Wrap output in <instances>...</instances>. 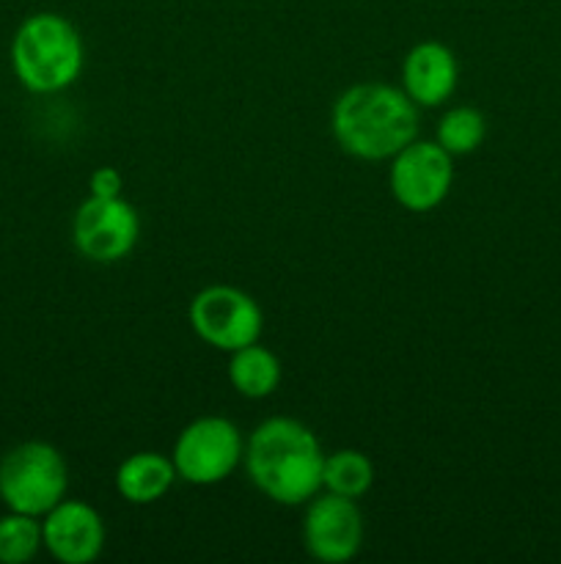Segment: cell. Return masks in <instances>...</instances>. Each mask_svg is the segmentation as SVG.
<instances>
[{"label":"cell","instance_id":"16","mask_svg":"<svg viewBox=\"0 0 561 564\" xmlns=\"http://www.w3.org/2000/svg\"><path fill=\"white\" fill-rule=\"evenodd\" d=\"M42 523L25 512H9L0 518V562H31L42 549Z\"/></svg>","mask_w":561,"mask_h":564},{"label":"cell","instance_id":"11","mask_svg":"<svg viewBox=\"0 0 561 564\" xmlns=\"http://www.w3.org/2000/svg\"><path fill=\"white\" fill-rule=\"evenodd\" d=\"M460 80L457 55L440 42H421L402 61V91L418 108L443 105Z\"/></svg>","mask_w":561,"mask_h":564},{"label":"cell","instance_id":"7","mask_svg":"<svg viewBox=\"0 0 561 564\" xmlns=\"http://www.w3.org/2000/svg\"><path fill=\"white\" fill-rule=\"evenodd\" d=\"M391 196L410 213L440 207L454 185V158L438 141H410L391 158Z\"/></svg>","mask_w":561,"mask_h":564},{"label":"cell","instance_id":"2","mask_svg":"<svg viewBox=\"0 0 561 564\" xmlns=\"http://www.w3.org/2000/svg\"><path fill=\"white\" fill-rule=\"evenodd\" d=\"M330 121L341 152L377 163L416 141L418 105L402 88L358 83L336 99Z\"/></svg>","mask_w":561,"mask_h":564},{"label":"cell","instance_id":"12","mask_svg":"<svg viewBox=\"0 0 561 564\" xmlns=\"http://www.w3.org/2000/svg\"><path fill=\"white\" fill-rule=\"evenodd\" d=\"M174 460L160 452H135L116 471V490L130 505H154L176 482Z\"/></svg>","mask_w":561,"mask_h":564},{"label":"cell","instance_id":"3","mask_svg":"<svg viewBox=\"0 0 561 564\" xmlns=\"http://www.w3.org/2000/svg\"><path fill=\"white\" fill-rule=\"evenodd\" d=\"M86 50L77 28L61 14L28 17L11 42V64L28 91L55 94L80 77Z\"/></svg>","mask_w":561,"mask_h":564},{"label":"cell","instance_id":"10","mask_svg":"<svg viewBox=\"0 0 561 564\" xmlns=\"http://www.w3.org/2000/svg\"><path fill=\"white\" fill-rule=\"evenodd\" d=\"M42 543L64 564H88L105 549V523L86 501H58L42 521Z\"/></svg>","mask_w":561,"mask_h":564},{"label":"cell","instance_id":"4","mask_svg":"<svg viewBox=\"0 0 561 564\" xmlns=\"http://www.w3.org/2000/svg\"><path fill=\"white\" fill-rule=\"evenodd\" d=\"M69 488L64 455L44 441H28L0 460V499L11 512L47 516Z\"/></svg>","mask_w":561,"mask_h":564},{"label":"cell","instance_id":"13","mask_svg":"<svg viewBox=\"0 0 561 564\" xmlns=\"http://www.w3.org/2000/svg\"><path fill=\"white\" fill-rule=\"evenodd\" d=\"M229 383L248 400H264L280 386V361L258 341L229 352Z\"/></svg>","mask_w":561,"mask_h":564},{"label":"cell","instance_id":"9","mask_svg":"<svg viewBox=\"0 0 561 564\" xmlns=\"http://www.w3.org/2000/svg\"><path fill=\"white\" fill-rule=\"evenodd\" d=\"M302 543L314 560L328 564L350 562L358 556L363 545V518L355 499H344L328 490L308 499Z\"/></svg>","mask_w":561,"mask_h":564},{"label":"cell","instance_id":"17","mask_svg":"<svg viewBox=\"0 0 561 564\" xmlns=\"http://www.w3.org/2000/svg\"><path fill=\"white\" fill-rule=\"evenodd\" d=\"M88 191L97 198H119L121 191H124V176L116 169H110V165H102L88 180Z\"/></svg>","mask_w":561,"mask_h":564},{"label":"cell","instance_id":"15","mask_svg":"<svg viewBox=\"0 0 561 564\" xmlns=\"http://www.w3.org/2000/svg\"><path fill=\"white\" fill-rule=\"evenodd\" d=\"M484 135H487V121L471 105H457L438 121V143L451 158L473 154L484 143Z\"/></svg>","mask_w":561,"mask_h":564},{"label":"cell","instance_id":"14","mask_svg":"<svg viewBox=\"0 0 561 564\" xmlns=\"http://www.w3.org/2000/svg\"><path fill=\"white\" fill-rule=\"evenodd\" d=\"M374 485V466L363 452L339 449L324 455L322 490L344 499H361Z\"/></svg>","mask_w":561,"mask_h":564},{"label":"cell","instance_id":"6","mask_svg":"<svg viewBox=\"0 0 561 564\" xmlns=\"http://www.w3.org/2000/svg\"><path fill=\"white\" fill-rule=\"evenodd\" d=\"M190 325L209 347L234 352L258 341L264 314L248 292L229 284H212L190 301Z\"/></svg>","mask_w":561,"mask_h":564},{"label":"cell","instance_id":"8","mask_svg":"<svg viewBox=\"0 0 561 564\" xmlns=\"http://www.w3.org/2000/svg\"><path fill=\"white\" fill-rule=\"evenodd\" d=\"M141 237V218L124 198L88 196L72 220V242L88 262L113 264L130 257Z\"/></svg>","mask_w":561,"mask_h":564},{"label":"cell","instance_id":"1","mask_svg":"<svg viewBox=\"0 0 561 564\" xmlns=\"http://www.w3.org/2000/svg\"><path fill=\"white\" fill-rule=\"evenodd\" d=\"M242 463L251 482L275 505H308L322 490L324 452L317 435L297 419L275 416L258 424Z\"/></svg>","mask_w":561,"mask_h":564},{"label":"cell","instance_id":"5","mask_svg":"<svg viewBox=\"0 0 561 564\" xmlns=\"http://www.w3.org/2000/svg\"><path fill=\"white\" fill-rule=\"evenodd\" d=\"M245 457L240 427L223 416H201L187 424L174 444L176 477L187 485H218L234 474Z\"/></svg>","mask_w":561,"mask_h":564}]
</instances>
